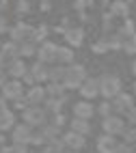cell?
<instances>
[{
    "instance_id": "obj_44",
    "label": "cell",
    "mask_w": 136,
    "mask_h": 153,
    "mask_svg": "<svg viewBox=\"0 0 136 153\" xmlns=\"http://www.w3.org/2000/svg\"><path fill=\"white\" fill-rule=\"evenodd\" d=\"M132 74L136 76V60H134V63H132Z\"/></svg>"
},
{
    "instance_id": "obj_3",
    "label": "cell",
    "mask_w": 136,
    "mask_h": 153,
    "mask_svg": "<svg viewBox=\"0 0 136 153\" xmlns=\"http://www.w3.org/2000/svg\"><path fill=\"white\" fill-rule=\"evenodd\" d=\"M46 119H48V112L43 110V108H39V106H28V108H24V123H28V125H37V127H41L46 123Z\"/></svg>"
},
{
    "instance_id": "obj_43",
    "label": "cell",
    "mask_w": 136,
    "mask_h": 153,
    "mask_svg": "<svg viewBox=\"0 0 136 153\" xmlns=\"http://www.w3.org/2000/svg\"><path fill=\"white\" fill-rule=\"evenodd\" d=\"M7 9V0H0V11H4Z\"/></svg>"
},
{
    "instance_id": "obj_29",
    "label": "cell",
    "mask_w": 136,
    "mask_h": 153,
    "mask_svg": "<svg viewBox=\"0 0 136 153\" xmlns=\"http://www.w3.org/2000/svg\"><path fill=\"white\" fill-rule=\"evenodd\" d=\"M99 114L102 117H110V114H114V108H112V99H104L102 104H99Z\"/></svg>"
},
{
    "instance_id": "obj_27",
    "label": "cell",
    "mask_w": 136,
    "mask_h": 153,
    "mask_svg": "<svg viewBox=\"0 0 136 153\" xmlns=\"http://www.w3.org/2000/svg\"><path fill=\"white\" fill-rule=\"evenodd\" d=\"M121 48H123L128 54H136V33H134V35H130V37H125Z\"/></svg>"
},
{
    "instance_id": "obj_32",
    "label": "cell",
    "mask_w": 136,
    "mask_h": 153,
    "mask_svg": "<svg viewBox=\"0 0 136 153\" xmlns=\"http://www.w3.org/2000/svg\"><path fill=\"white\" fill-rule=\"evenodd\" d=\"M48 35V28L46 26H39V30H35V33H30V37H33V41H43V37Z\"/></svg>"
},
{
    "instance_id": "obj_1",
    "label": "cell",
    "mask_w": 136,
    "mask_h": 153,
    "mask_svg": "<svg viewBox=\"0 0 136 153\" xmlns=\"http://www.w3.org/2000/svg\"><path fill=\"white\" fill-rule=\"evenodd\" d=\"M87 80V69L82 65H67L65 67V88H80V84Z\"/></svg>"
},
{
    "instance_id": "obj_34",
    "label": "cell",
    "mask_w": 136,
    "mask_h": 153,
    "mask_svg": "<svg viewBox=\"0 0 136 153\" xmlns=\"http://www.w3.org/2000/svg\"><path fill=\"white\" fill-rule=\"evenodd\" d=\"M125 121H128L130 125H136V106L128 110V114H125Z\"/></svg>"
},
{
    "instance_id": "obj_45",
    "label": "cell",
    "mask_w": 136,
    "mask_h": 153,
    "mask_svg": "<svg viewBox=\"0 0 136 153\" xmlns=\"http://www.w3.org/2000/svg\"><path fill=\"white\" fill-rule=\"evenodd\" d=\"M67 153H80V151H67Z\"/></svg>"
},
{
    "instance_id": "obj_2",
    "label": "cell",
    "mask_w": 136,
    "mask_h": 153,
    "mask_svg": "<svg viewBox=\"0 0 136 153\" xmlns=\"http://www.w3.org/2000/svg\"><path fill=\"white\" fill-rule=\"evenodd\" d=\"M121 93V80L117 76H102L99 78V95L104 99H114Z\"/></svg>"
},
{
    "instance_id": "obj_33",
    "label": "cell",
    "mask_w": 136,
    "mask_h": 153,
    "mask_svg": "<svg viewBox=\"0 0 136 153\" xmlns=\"http://www.w3.org/2000/svg\"><path fill=\"white\" fill-rule=\"evenodd\" d=\"M117 153H136V147L132 145V142H119Z\"/></svg>"
},
{
    "instance_id": "obj_38",
    "label": "cell",
    "mask_w": 136,
    "mask_h": 153,
    "mask_svg": "<svg viewBox=\"0 0 136 153\" xmlns=\"http://www.w3.org/2000/svg\"><path fill=\"white\" fill-rule=\"evenodd\" d=\"M7 82V69L4 67H0V86H2Z\"/></svg>"
},
{
    "instance_id": "obj_42",
    "label": "cell",
    "mask_w": 136,
    "mask_h": 153,
    "mask_svg": "<svg viewBox=\"0 0 136 153\" xmlns=\"http://www.w3.org/2000/svg\"><path fill=\"white\" fill-rule=\"evenodd\" d=\"M2 110H7V99L0 97V112H2Z\"/></svg>"
},
{
    "instance_id": "obj_21",
    "label": "cell",
    "mask_w": 136,
    "mask_h": 153,
    "mask_svg": "<svg viewBox=\"0 0 136 153\" xmlns=\"http://www.w3.org/2000/svg\"><path fill=\"white\" fill-rule=\"evenodd\" d=\"M0 52H2V54L7 56V60L11 63V60L17 58V54H19V45H15V41H9V43H4V45H0Z\"/></svg>"
},
{
    "instance_id": "obj_30",
    "label": "cell",
    "mask_w": 136,
    "mask_h": 153,
    "mask_svg": "<svg viewBox=\"0 0 136 153\" xmlns=\"http://www.w3.org/2000/svg\"><path fill=\"white\" fill-rule=\"evenodd\" d=\"M30 142H35V145H43V142H48V136L43 134V129H35L33 127V134H30Z\"/></svg>"
},
{
    "instance_id": "obj_9",
    "label": "cell",
    "mask_w": 136,
    "mask_h": 153,
    "mask_svg": "<svg viewBox=\"0 0 136 153\" xmlns=\"http://www.w3.org/2000/svg\"><path fill=\"white\" fill-rule=\"evenodd\" d=\"M19 95H22V82L19 80H7V82L2 84V97L4 99H17Z\"/></svg>"
},
{
    "instance_id": "obj_19",
    "label": "cell",
    "mask_w": 136,
    "mask_h": 153,
    "mask_svg": "<svg viewBox=\"0 0 136 153\" xmlns=\"http://www.w3.org/2000/svg\"><path fill=\"white\" fill-rule=\"evenodd\" d=\"M48 63H35L33 65V69H30V74L35 76V82H43V80H48V74H50V69L46 67Z\"/></svg>"
},
{
    "instance_id": "obj_28",
    "label": "cell",
    "mask_w": 136,
    "mask_h": 153,
    "mask_svg": "<svg viewBox=\"0 0 136 153\" xmlns=\"http://www.w3.org/2000/svg\"><path fill=\"white\" fill-rule=\"evenodd\" d=\"M119 37H121V41H123V39L125 37H130V35H134V22H132V19H125V24L119 28V33H117Z\"/></svg>"
},
{
    "instance_id": "obj_37",
    "label": "cell",
    "mask_w": 136,
    "mask_h": 153,
    "mask_svg": "<svg viewBox=\"0 0 136 153\" xmlns=\"http://www.w3.org/2000/svg\"><path fill=\"white\" fill-rule=\"evenodd\" d=\"M22 78H24V82H26V84H30V86H33V84H35V76H33V74H30V71H26V74H24Z\"/></svg>"
},
{
    "instance_id": "obj_48",
    "label": "cell",
    "mask_w": 136,
    "mask_h": 153,
    "mask_svg": "<svg viewBox=\"0 0 136 153\" xmlns=\"http://www.w3.org/2000/svg\"><path fill=\"white\" fill-rule=\"evenodd\" d=\"M95 153H97V151H95Z\"/></svg>"
},
{
    "instance_id": "obj_6",
    "label": "cell",
    "mask_w": 136,
    "mask_h": 153,
    "mask_svg": "<svg viewBox=\"0 0 136 153\" xmlns=\"http://www.w3.org/2000/svg\"><path fill=\"white\" fill-rule=\"evenodd\" d=\"M80 95L84 97V99H93V97H97L99 95V78H87L84 82L80 84Z\"/></svg>"
},
{
    "instance_id": "obj_22",
    "label": "cell",
    "mask_w": 136,
    "mask_h": 153,
    "mask_svg": "<svg viewBox=\"0 0 136 153\" xmlns=\"http://www.w3.org/2000/svg\"><path fill=\"white\" fill-rule=\"evenodd\" d=\"M65 142H63V138H50L48 140V149H46V153H65Z\"/></svg>"
},
{
    "instance_id": "obj_16",
    "label": "cell",
    "mask_w": 136,
    "mask_h": 153,
    "mask_svg": "<svg viewBox=\"0 0 136 153\" xmlns=\"http://www.w3.org/2000/svg\"><path fill=\"white\" fill-rule=\"evenodd\" d=\"M46 95H48V93H46L41 86H33V88L28 91L26 97H28V104H30V106H39V104H43V101H46Z\"/></svg>"
},
{
    "instance_id": "obj_24",
    "label": "cell",
    "mask_w": 136,
    "mask_h": 153,
    "mask_svg": "<svg viewBox=\"0 0 136 153\" xmlns=\"http://www.w3.org/2000/svg\"><path fill=\"white\" fill-rule=\"evenodd\" d=\"M13 121H15V117L11 114L9 110H2L0 112V131H4V129H9L13 125Z\"/></svg>"
},
{
    "instance_id": "obj_14",
    "label": "cell",
    "mask_w": 136,
    "mask_h": 153,
    "mask_svg": "<svg viewBox=\"0 0 136 153\" xmlns=\"http://www.w3.org/2000/svg\"><path fill=\"white\" fill-rule=\"evenodd\" d=\"M71 60H74V50H71L69 45H58V48H56V58H54V63L71 65Z\"/></svg>"
},
{
    "instance_id": "obj_12",
    "label": "cell",
    "mask_w": 136,
    "mask_h": 153,
    "mask_svg": "<svg viewBox=\"0 0 136 153\" xmlns=\"http://www.w3.org/2000/svg\"><path fill=\"white\" fill-rule=\"evenodd\" d=\"M93 114H95V108H93V104H91L89 99H82V101H78V104L74 106V117L91 119Z\"/></svg>"
},
{
    "instance_id": "obj_25",
    "label": "cell",
    "mask_w": 136,
    "mask_h": 153,
    "mask_svg": "<svg viewBox=\"0 0 136 153\" xmlns=\"http://www.w3.org/2000/svg\"><path fill=\"white\" fill-rule=\"evenodd\" d=\"M48 80H50V82H63V80H65V67L58 65V67H54V69H50Z\"/></svg>"
},
{
    "instance_id": "obj_40",
    "label": "cell",
    "mask_w": 136,
    "mask_h": 153,
    "mask_svg": "<svg viewBox=\"0 0 136 153\" xmlns=\"http://www.w3.org/2000/svg\"><path fill=\"white\" fill-rule=\"evenodd\" d=\"M2 33H7V19L0 17V35H2Z\"/></svg>"
},
{
    "instance_id": "obj_47",
    "label": "cell",
    "mask_w": 136,
    "mask_h": 153,
    "mask_svg": "<svg viewBox=\"0 0 136 153\" xmlns=\"http://www.w3.org/2000/svg\"><path fill=\"white\" fill-rule=\"evenodd\" d=\"M125 2H132V0H125Z\"/></svg>"
},
{
    "instance_id": "obj_8",
    "label": "cell",
    "mask_w": 136,
    "mask_h": 153,
    "mask_svg": "<svg viewBox=\"0 0 136 153\" xmlns=\"http://www.w3.org/2000/svg\"><path fill=\"white\" fill-rule=\"evenodd\" d=\"M63 142H65V147L69 151H80L82 147H84V136L78 134V131H74V129H69L67 134L63 136Z\"/></svg>"
},
{
    "instance_id": "obj_46",
    "label": "cell",
    "mask_w": 136,
    "mask_h": 153,
    "mask_svg": "<svg viewBox=\"0 0 136 153\" xmlns=\"http://www.w3.org/2000/svg\"><path fill=\"white\" fill-rule=\"evenodd\" d=\"M134 95H136V82H134Z\"/></svg>"
},
{
    "instance_id": "obj_7",
    "label": "cell",
    "mask_w": 136,
    "mask_h": 153,
    "mask_svg": "<svg viewBox=\"0 0 136 153\" xmlns=\"http://www.w3.org/2000/svg\"><path fill=\"white\" fill-rule=\"evenodd\" d=\"M117 149H119V142L114 136L102 134L97 138V153H117Z\"/></svg>"
},
{
    "instance_id": "obj_35",
    "label": "cell",
    "mask_w": 136,
    "mask_h": 153,
    "mask_svg": "<svg viewBox=\"0 0 136 153\" xmlns=\"http://www.w3.org/2000/svg\"><path fill=\"white\" fill-rule=\"evenodd\" d=\"M112 13H106V15H104V19H102V22H104V26H106V28H104V30H112Z\"/></svg>"
},
{
    "instance_id": "obj_10",
    "label": "cell",
    "mask_w": 136,
    "mask_h": 153,
    "mask_svg": "<svg viewBox=\"0 0 136 153\" xmlns=\"http://www.w3.org/2000/svg\"><path fill=\"white\" fill-rule=\"evenodd\" d=\"M56 48H58V45L50 43V41L41 43V45L37 48V56H39V60H41V63H52V60L56 58Z\"/></svg>"
},
{
    "instance_id": "obj_26",
    "label": "cell",
    "mask_w": 136,
    "mask_h": 153,
    "mask_svg": "<svg viewBox=\"0 0 136 153\" xmlns=\"http://www.w3.org/2000/svg\"><path fill=\"white\" fill-rule=\"evenodd\" d=\"M37 52V43L35 41H22L19 43V56H33Z\"/></svg>"
},
{
    "instance_id": "obj_15",
    "label": "cell",
    "mask_w": 136,
    "mask_h": 153,
    "mask_svg": "<svg viewBox=\"0 0 136 153\" xmlns=\"http://www.w3.org/2000/svg\"><path fill=\"white\" fill-rule=\"evenodd\" d=\"M65 39H67L69 45L78 48V45H82V41H84V30L82 28H69V30H65Z\"/></svg>"
},
{
    "instance_id": "obj_17",
    "label": "cell",
    "mask_w": 136,
    "mask_h": 153,
    "mask_svg": "<svg viewBox=\"0 0 136 153\" xmlns=\"http://www.w3.org/2000/svg\"><path fill=\"white\" fill-rule=\"evenodd\" d=\"M30 33H33V30H30L26 24H15L13 28H11V37H13V41H26V37H30Z\"/></svg>"
},
{
    "instance_id": "obj_41",
    "label": "cell",
    "mask_w": 136,
    "mask_h": 153,
    "mask_svg": "<svg viewBox=\"0 0 136 153\" xmlns=\"http://www.w3.org/2000/svg\"><path fill=\"white\" fill-rule=\"evenodd\" d=\"M7 65H9V63H7V56L0 52V67H7Z\"/></svg>"
},
{
    "instance_id": "obj_13",
    "label": "cell",
    "mask_w": 136,
    "mask_h": 153,
    "mask_svg": "<svg viewBox=\"0 0 136 153\" xmlns=\"http://www.w3.org/2000/svg\"><path fill=\"white\" fill-rule=\"evenodd\" d=\"M26 71H28V69H26V65H24L22 58H13L11 63L7 65V74L11 76V78H15V80H19V78L26 74Z\"/></svg>"
},
{
    "instance_id": "obj_39",
    "label": "cell",
    "mask_w": 136,
    "mask_h": 153,
    "mask_svg": "<svg viewBox=\"0 0 136 153\" xmlns=\"http://www.w3.org/2000/svg\"><path fill=\"white\" fill-rule=\"evenodd\" d=\"M13 151H15V153H26V145H17V142H15Z\"/></svg>"
},
{
    "instance_id": "obj_4",
    "label": "cell",
    "mask_w": 136,
    "mask_h": 153,
    "mask_svg": "<svg viewBox=\"0 0 136 153\" xmlns=\"http://www.w3.org/2000/svg\"><path fill=\"white\" fill-rule=\"evenodd\" d=\"M125 125V121L121 114H110V117H104L102 121V129H104V134H110V136H119L121 134V129Z\"/></svg>"
},
{
    "instance_id": "obj_5",
    "label": "cell",
    "mask_w": 136,
    "mask_h": 153,
    "mask_svg": "<svg viewBox=\"0 0 136 153\" xmlns=\"http://www.w3.org/2000/svg\"><path fill=\"white\" fill-rule=\"evenodd\" d=\"M112 108H114V114L125 117V114H128V110L134 108V95H130V93H119L117 97L112 99Z\"/></svg>"
},
{
    "instance_id": "obj_23",
    "label": "cell",
    "mask_w": 136,
    "mask_h": 153,
    "mask_svg": "<svg viewBox=\"0 0 136 153\" xmlns=\"http://www.w3.org/2000/svg\"><path fill=\"white\" fill-rule=\"evenodd\" d=\"M119 136L123 138V142H132V145H136V125H130V123L123 125Z\"/></svg>"
},
{
    "instance_id": "obj_20",
    "label": "cell",
    "mask_w": 136,
    "mask_h": 153,
    "mask_svg": "<svg viewBox=\"0 0 136 153\" xmlns=\"http://www.w3.org/2000/svg\"><path fill=\"white\" fill-rule=\"evenodd\" d=\"M71 129L78 131V134H89L91 131V125H89V119H80V117H74V121H71Z\"/></svg>"
},
{
    "instance_id": "obj_36",
    "label": "cell",
    "mask_w": 136,
    "mask_h": 153,
    "mask_svg": "<svg viewBox=\"0 0 136 153\" xmlns=\"http://www.w3.org/2000/svg\"><path fill=\"white\" fill-rule=\"evenodd\" d=\"M17 11H19V13H28V0H19Z\"/></svg>"
},
{
    "instance_id": "obj_31",
    "label": "cell",
    "mask_w": 136,
    "mask_h": 153,
    "mask_svg": "<svg viewBox=\"0 0 136 153\" xmlns=\"http://www.w3.org/2000/svg\"><path fill=\"white\" fill-rule=\"evenodd\" d=\"M108 41H106V39H102V41H97L95 45H93V52H95V54H106L108 52Z\"/></svg>"
},
{
    "instance_id": "obj_18",
    "label": "cell",
    "mask_w": 136,
    "mask_h": 153,
    "mask_svg": "<svg viewBox=\"0 0 136 153\" xmlns=\"http://www.w3.org/2000/svg\"><path fill=\"white\" fill-rule=\"evenodd\" d=\"M128 11H130V2H125V0H114L110 4V13L114 17H128Z\"/></svg>"
},
{
    "instance_id": "obj_11",
    "label": "cell",
    "mask_w": 136,
    "mask_h": 153,
    "mask_svg": "<svg viewBox=\"0 0 136 153\" xmlns=\"http://www.w3.org/2000/svg\"><path fill=\"white\" fill-rule=\"evenodd\" d=\"M30 134H33V125H28V123L17 125L13 129V142H17V145H26V142H30Z\"/></svg>"
}]
</instances>
